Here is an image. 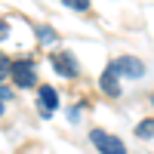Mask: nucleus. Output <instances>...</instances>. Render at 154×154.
I'll list each match as a JSON object with an SVG mask.
<instances>
[{
  "label": "nucleus",
  "mask_w": 154,
  "mask_h": 154,
  "mask_svg": "<svg viewBox=\"0 0 154 154\" xmlns=\"http://www.w3.org/2000/svg\"><path fill=\"white\" fill-rule=\"evenodd\" d=\"M89 139H93V145L99 148V154H126V145L120 142L117 136L105 133V130H93Z\"/></svg>",
  "instance_id": "1"
},
{
  "label": "nucleus",
  "mask_w": 154,
  "mask_h": 154,
  "mask_svg": "<svg viewBox=\"0 0 154 154\" xmlns=\"http://www.w3.org/2000/svg\"><path fill=\"white\" fill-rule=\"evenodd\" d=\"M9 74H12V80H16L22 89H31V86L37 83V65H34L31 59H19L16 65H12Z\"/></svg>",
  "instance_id": "2"
},
{
  "label": "nucleus",
  "mask_w": 154,
  "mask_h": 154,
  "mask_svg": "<svg viewBox=\"0 0 154 154\" xmlns=\"http://www.w3.org/2000/svg\"><path fill=\"white\" fill-rule=\"evenodd\" d=\"M99 86H102V93L111 96V99H117V96H120V71H117V65H114V62H111L105 71H102Z\"/></svg>",
  "instance_id": "3"
},
{
  "label": "nucleus",
  "mask_w": 154,
  "mask_h": 154,
  "mask_svg": "<svg viewBox=\"0 0 154 154\" xmlns=\"http://www.w3.org/2000/svg\"><path fill=\"white\" fill-rule=\"evenodd\" d=\"M37 105H40V114L43 117H49L56 108H59V96L53 86H40V93H37Z\"/></svg>",
  "instance_id": "4"
},
{
  "label": "nucleus",
  "mask_w": 154,
  "mask_h": 154,
  "mask_svg": "<svg viewBox=\"0 0 154 154\" xmlns=\"http://www.w3.org/2000/svg\"><path fill=\"white\" fill-rule=\"evenodd\" d=\"M53 68H56L62 77H77V62H74L68 53H56V56H53Z\"/></svg>",
  "instance_id": "5"
},
{
  "label": "nucleus",
  "mask_w": 154,
  "mask_h": 154,
  "mask_svg": "<svg viewBox=\"0 0 154 154\" xmlns=\"http://www.w3.org/2000/svg\"><path fill=\"white\" fill-rule=\"evenodd\" d=\"M114 65H117V71L126 74V77H142V74H145V65H142L139 59H133V56H123V59L114 62Z\"/></svg>",
  "instance_id": "6"
},
{
  "label": "nucleus",
  "mask_w": 154,
  "mask_h": 154,
  "mask_svg": "<svg viewBox=\"0 0 154 154\" xmlns=\"http://www.w3.org/2000/svg\"><path fill=\"white\" fill-rule=\"evenodd\" d=\"M136 136H139V139H151V136H154V117L139 123V126H136Z\"/></svg>",
  "instance_id": "7"
},
{
  "label": "nucleus",
  "mask_w": 154,
  "mask_h": 154,
  "mask_svg": "<svg viewBox=\"0 0 154 154\" xmlns=\"http://www.w3.org/2000/svg\"><path fill=\"white\" fill-rule=\"evenodd\" d=\"M37 40H40V43H53L56 40V31L53 28H40V31H37Z\"/></svg>",
  "instance_id": "8"
},
{
  "label": "nucleus",
  "mask_w": 154,
  "mask_h": 154,
  "mask_svg": "<svg viewBox=\"0 0 154 154\" xmlns=\"http://www.w3.org/2000/svg\"><path fill=\"white\" fill-rule=\"evenodd\" d=\"M65 6H71V9H77V12H86V9H89V0H65Z\"/></svg>",
  "instance_id": "9"
},
{
  "label": "nucleus",
  "mask_w": 154,
  "mask_h": 154,
  "mask_svg": "<svg viewBox=\"0 0 154 154\" xmlns=\"http://www.w3.org/2000/svg\"><path fill=\"white\" fill-rule=\"evenodd\" d=\"M9 71H12V65H9V59H6V56H0V80H3V77H6Z\"/></svg>",
  "instance_id": "10"
},
{
  "label": "nucleus",
  "mask_w": 154,
  "mask_h": 154,
  "mask_svg": "<svg viewBox=\"0 0 154 154\" xmlns=\"http://www.w3.org/2000/svg\"><path fill=\"white\" fill-rule=\"evenodd\" d=\"M3 37H6V25L0 22V40H3Z\"/></svg>",
  "instance_id": "11"
},
{
  "label": "nucleus",
  "mask_w": 154,
  "mask_h": 154,
  "mask_svg": "<svg viewBox=\"0 0 154 154\" xmlns=\"http://www.w3.org/2000/svg\"><path fill=\"white\" fill-rule=\"evenodd\" d=\"M0 114H3V108H0Z\"/></svg>",
  "instance_id": "12"
},
{
  "label": "nucleus",
  "mask_w": 154,
  "mask_h": 154,
  "mask_svg": "<svg viewBox=\"0 0 154 154\" xmlns=\"http://www.w3.org/2000/svg\"><path fill=\"white\" fill-rule=\"evenodd\" d=\"M151 99H154V96H151Z\"/></svg>",
  "instance_id": "13"
}]
</instances>
